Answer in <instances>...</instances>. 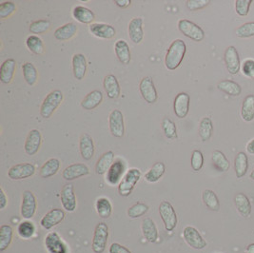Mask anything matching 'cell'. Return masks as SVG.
Returning a JSON list of instances; mask_svg holds the SVG:
<instances>
[{
	"label": "cell",
	"instance_id": "cell-6",
	"mask_svg": "<svg viewBox=\"0 0 254 253\" xmlns=\"http://www.w3.org/2000/svg\"><path fill=\"white\" fill-rule=\"evenodd\" d=\"M178 29L182 34L194 41L200 42L204 39L205 33L198 25L188 20V19H181L178 22Z\"/></svg>",
	"mask_w": 254,
	"mask_h": 253
},
{
	"label": "cell",
	"instance_id": "cell-37",
	"mask_svg": "<svg viewBox=\"0 0 254 253\" xmlns=\"http://www.w3.org/2000/svg\"><path fill=\"white\" fill-rule=\"evenodd\" d=\"M22 72L25 81L29 86H35L38 79V72L35 65L31 62H27L22 66Z\"/></svg>",
	"mask_w": 254,
	"mask_h": 253
},
{
	"label": "cell",
	"instance_id": "cell-17",
	"mask_svg": "<svg viewBox=\"0 0 254 253\" xmlns=\"http://www.w3.org/2000/svg\"><path fill=\"white\" fill-rule=\"evenodd\" d=\"M41 143L42 136L40 132L38 130H32L28 134L25 141V152L30 156L37 154L41 147Z\"/></svg>",
	"mask_w": 254,
	"mask_h": 253
},
{
	"label": "cell",
	"instance_id": "cell-54",
	"mask_svg": "<svg viewBox=\"0 0 254 253\" xmlns=\"http://www.w3.org/2000/svg\"><path fill=\"white\" fill-rule=\"evenodd\" d=\"M208 3L209 1L207 0H189L187 1V7L191 11H197L205 8Z\"/></svg>",
	"mask_w": 254,
	"mask_h": 253
},
{
	"label": "cell",
	"instance_id": "cell-60",
	"mask_svg": "<svg viewBox=\"0 0 254 253\" xmlns=\"http://www.w3.org/2000/svg\"><path fill=\"white\" fill-rule=\"evenodd\" d=\"M251 178H252V179H254V170L253 171V172H252V174H251Z\"/></svg>",
	"mask_w": 254,
	"mask_h": 253
},
{
	"label": "cell",
	"instance_id": "cell-42",
	"mask_svg": "<svg viewBox=\"0 0 254 253\" xmlns=\"http://www.w3.org/2000/svg\"><path fill=\"white\" fill-rule=\"evenodd\" d=\"M213 133L212 121L209 117H204L199 125V135L201 139L205 142L210 139Z\"/></svg>",
	"mask_w": 254,
	"mask_h": 253
},
{
	"label": "cell",
	"instance_id": "cell-27",
	"mask_svg": "<svg viewBox=\"0 0 254 253\" xmlns=\"http://www.w3.org/2000/svg\"><path fill=\"white\" fill-rule=\"evenodd\" d=\"M73 71L75 79H84L87 72V59L84 54L76 53L73 56Z\"/></svg>",
	"mask_w": 254,
	"mask_h": 253
},
{
	"label": "cell",
	"instance_id": "cell-36",
	"mask_svg": "<svg viewBox=\"0 0 254 253\" xmlns=\"http://www.w3.org/2000/svg\"><path fill=\"white\" fill-rule=\"evenodd\" d=\"M96 208L98 215L102 219H108L112 213V205L109 199L106 197H100L97 199Z\"/></svg>",
	"mask_w": 254,
	"mask_h": 253
},
{
	"label": "cell",
	"instance_id": "cell-21",
	"mask_svg": "<svg viewBox=\"0 0 254 253\" xmlns=\"http://www.w3.org/2000/svg\"><path fill=\"white\" fill-rule=\"evenodd\" d=\"M80 154L84 160H91L95 155V144L91 135L84 133L81 135L79 140Z\"/></svg>",
	"mask_w": 254,
	"mask_h": 253
},
{
	"label": "cell",
	"instance_id": "cell-9",
	"mask_svg": "<svg viewBox=\"0 0 254 253\" xmlns=\"http://www.w3.org/2000/svg\"><path fill=\"white\" fill-rule=\"evenodd\" d=\"M183 237L186 243L194 250H203L206 247V240L194 227H186L183 231Z\"/></svg>",
	"mask_w": 254,
	"mask_h": 253
},
{
	"label": "cell",
	"instance_id": "cell-12",
	"mask_svg": "<svg viewBox=\"0 0 254 253\" xmlns=\"http://www.w3.org/2000/svg\"><path fill=\"white\" fill-rule=\"evenodd\" d=\"M45 246L49 253H69L66 244L61 239L59 234L55 231H51L47 234L45 238Z\"/></svg>",
	"mask_w": 254,
	"mask_h": 253
},
{
	"label": "cell",
	"instance_id": "cell-3",
	"mask_svg": "<svg viewBox=\"0 0 254 253\" xmlns=\"http://www.w3.org/2000/svg\"><path fill=\"white\" fill-rule=\"evenodd\" d=\"M109 240V227L106 223L100 222L97 224L95 233H94V239L92 244V249L95 253H103L108 245Z\"/></svg>",
	"mask_w": 254,
	"mask_h": 253
},
{
	"label": "cell",
	"instance_id": "cell-32",
	"mask_svg": "<svg viewBox=\"0 0 254 253\" xmlns=\"http://www.w3.org/2000/svg\"><path fill=\"white\" fill-rule=\"evenodd\" d=\"M60 169V161L57 158H51L41 167L40 176L42 178H50L54 176Z\"/></svg>",
	"mask_w": 254,
	"mask_h": 253
},
{
	"label": "cell",
	"instance_id": "cell-16",
	"mask_svg": "<svg viewBox=\"0 0 254 253\" xmlns=\"http://www.w3.org/2000/svg\"><path fill=\"white\" fill-rule=\"evenodd\" d=\"M90 174V169L87 165L82 163H75L63 170L62 177L67 181H73L78 179Z\"/></svg>",
	"mask_w": 254,
	"mask_h": 253
},
{
	"label": "cell",
	"instance_id": "cell-57",
	"mask_svg": "<svg viewBox=\"0 0 254 253\" xmlns=\"http://www.w3.org/2000/svg\"><path fill=\"white\" fill-rule=\"evenodd\" d=\"M131 3H132L131 0H116L115 1V4L120 8H127L131 5Z\"/></svg>",
	"mask_w": 254,
	"mask_h": 253
},
{
	"label": "cell",
	"instance_id": "cell-10",
	"mask_svg": "<svg viewBox=\"0 0 254 253\" xmlns=\"http://www.w3.org/2000/svg\"><path fill=\"white\" fill-rule=\"evenodd\" d=\"M109 132L112 136L121 138L125 133L124 116L119 109H113L109 116Z\"/></svg>",
	"mask_w": 254,
	"mask_h": 253
},
{
	"label": "cell",
	"instance_id": "cell-50",
	"mask_svg": "<svg viewBox=\"0 0 254 253\" xmlns=\"http://www.w3.org/2000/svg\"><path fill=\"white\" fill-rule=\"evenodd\" d=\"M191 165H192V168L194 171H199L203 168L204 156L200 151H198V150L194 151L193 155H192V160H191Z\"/></svg>",
	"mask_w": 254,
	"mask_h": 253
},
{
	"label": "cell",
	"instance_id": "cell-38",
	"mask_svg": "<svg viewBox=\"0 0 254 253\" xmlns=\"http://www.w3.org/2000/svg\"><path fill=\"white\" fill-rule=\"evenodd\" d=\"M241 115L243 120L251 122L254 119V96H248L244 99Z\"/></svg>",
	"mask_w": 254,
	"mask_h": 253
},
{
	"label": "cell",
	"instance_id": "cell-43",
	"mask_svg": "<svg viewBox=\"0 0 254 253\" xmlns=\"http://www.w3.org/2000/svg\"><path fill=\"white\" fill-rule=\"evenodd\" d=\"M212 163L213 165L221 171H227L230 169V162L227 159L226 155L220 152V151H214L212 152Z\"/></svg>",
	"mask_w": 254,
	"mask_h": 253
},
{
	"label": "cell",
	"instance_id": "cell-7",
	"mask_svg": "<svg viewBox=\"0 0 254 253\" xmlns=\"http://www.w3.org/2000/svg\"><path fill=\"white\" fill-rule=\"evenodd\" d=\"M37 198L35 194L30 191H25L22 195V203L20 207L21 216L29 220L35 216L37 212Z\"/></svg>",
	"mask_w": 254,
	"mask_h": 253
},
{
	"label": "cell",
	"instance_id": "cell-52",
	"mask_svg": "<svg viewBox=\"0 0 254 253\" xmlns=\"http://www.w3.org/2000/svg\"><path fill=\"white\" fill-rule=\"evenodd\" d=\"M252 3H253L252 0H237V1L235 2L236 12H237L239 15H241V16L248 15Z\"/></svg>",
	"mask_w": 254,
	"mask_h": 253
},
{
	"label": "cell",
	"instance_id": "cell-45",
	"mask_svg": "<svg viewBox=\"0 0 254 253\" xmlns=\"http://www.w3.org/2000/svg\"><path fill=\"white\" fill-rule=\"evenodd\" d=\"M36 231L35 225L30 221H24L19 224L17 228L18 235L23 239H30Z\"/></svg>",
	"mask_w": 254,
	"mask_h": 253
},
{
	"label": "cell",
	"instance_id": "cell-28",
	"mask_svg": "<svg viewBox=\"0 0 254 253\" xmlns=\"http://www.w3.org/2000/svg\"><path fill=\"white\" fill-rule=\"evenodd\" d=\"M77 30H78L77 26L73 22H70V23H67V24L63 25L59 28H57L55 30L53 36L55 37V39H57L59 41H67V40L72 39L73 36L76 35Z\"/></svg>",
	"mask_w": 254,
	"mask_h": 253
},
{
	"label": "cell",
	"instance_id": "cell-18",
	"mask_svg": "<svg viewBox=\"0 0 254 253\" xmlns=\"http://www.w3.org/2000/svg\"><path fill=\"white\" fill-rule=\"evenodd\" d=\"M191 97L187 93L178 94L173 102V110L178 118H185L190 110Z\"/></svg>",
	"mask_w": 254,
	"mask_h": 253
},
{
	"label": "cell",
	"instance_id": "cell-24",
	"mask_svg": "<svg viewBox=\"0 0 254 253\" xmlns=\"http://www.w3.org/2000/svg\"><path fill=\"white\" fill-rule=\"evenodd\" d=\"M141 229H142V233L143 236L145 237L146 240L150 243H156L159 237L158 234V229L154 221L151 218H145L142 221V225H141Z\"/></svg>",
	"mask_w": 254,
	"mask_h": 253
},
{
	"label": "cell",
	"instance_id": "cell-23",
	"mask_svg": "<svg viewBox=\"0 0 254 253\" xmlns=\"http://www.w3.org/2000/svg\"><path fill=\"white\" fill-rule=\"evenodd\" d=\"M104 90L110 99H116L120 96L121 89L117 78L113 74H109L104 78Z\"/></svg>",
	"mask_w": 254,
	"mask_h": 253
},
{
	"label": "cell",
	"instance_id": "cell-44",
	"mask_svg": "<svg viewBox=\"0 0 254 253\" xmlns=\"http://www.w3.org/2000/svg\"><path fill=\"white\" fill-rule=\"evenodd\" d=\"M203 201L207 208L213 211H218L220 208V203L218 200L217 195L210 190H206L203 193Z\"/></svg>",
	"mask_w": 254,
	"mask_h": 253
},
{
	"label": "cell",
	"instance_id": "cell-59",
	"mask_svg": "<svg viewBox=\"0 0 254 253\" xmlns=\"http://www.w3.org/2000/svg\"><path fill=\"white\" fill-rule=\"evenodd\" d=\"M246 253H254V244H251V245L248 247Z\"/></svg>",
	"mask_w": 254,
	"mask_h": 253
},
{
	"label": "cell",
	"instance_id": "cell-53",
	"mask_svg": "<svg viewBox=\"0 0 254 253\" xmlns=\"http://www.w3.org/2000/svg\"><path fill=\"white\" fill-rule=\"evenodd\" d=\"M243 73L251 78L254 79V59H247L244 61L242 66Z\"/></svg>",
	"mask_w": 254,
	"mask_h": 253
},
{
	"label": "cell",
	"instance_id": "cell-13",
	"mask_svg": "<svg viewBox=\"0 0 254 253\" xmlns=\"http://www.w3.org/2000/svg\"><path fill=\"white\" fill-rule=\"evenodd\" d=\"M61 203L63 208H65L68 212H73L76 209V196L74 193L73 185L67 184L63 187L61 191Z\"/></svg>",
	"mask_w": 254,
	"mask_h": 253
},
{
	"label": "cell",
	"instance_id": "cell-14",
	"mask_svg": "<svg viewBox=\"0 0 254 253\" xmlns=\"http://www.w3.org/2000/svg\"><path fill=\"white\" fill-rule=\"evenodd\" d=\"M65 216H66V214L63 209L52 208L41 219L40 225L43 229L49 230V229H52L53 227L59 225L61 222L64 220Z\"/></svg>",
	"mask_w": 254,
	"mask_h": 253
},
{
	"label": "cell",
	"instance_id": "cell-35",
	"mask_svg": "<svg viewBox=\"0 0 254 253\" xmlns=\"http://www.w3.org/2000/svg\"><path fill=\"white\" fill-rule=\"evenodd\" d=\"M235 205L240 212V214L244 217H249L252 213V204L249 200V198L243 194L238 193L235 196Z\"/></svg>",
	"mask_w": 254,
	"mask_h": 253
},
{
	"label": "cell",
	"instance_id": "cell-51",
	"mask_svg": "<svg viewBox=\"0 0 254 253\" xmlns=\"http://www.w3.org/2000/svg\"><path fill=\"white\" fill-rule=\"evenodd\" d=\"M236 35L241 38L254 36V22H249L240 26L236 31Z\"/></svg>",
	"mask_w": 254,
	"mask_h": 253
},
{
	"label": "cell",
	"instance_id": "cell-30",
	"mask_svg": "<svg viewBox=\"0 0 254 253\" xmlns=\"http://www.w3.org/2000/svg\"><path fill=\"white\" fill-rule=\"evenodd\" d=\"M114 162V153L113 152L109 151L105 153H103L97 161L96 166V172L98 175H103L108 172L109 168Z\"/></svg>",
	"mask_w": 254,
	"mask_h": 253
},
{
	"label": "cell",
	"instance_id": "cell-47",
	"mask_svg": "<svg viewBox=\"0 0 254 253\" xmlns=\"http://www.w3.org/2000/svg\"><path fill=\"white\" fill-rule=\"evenodd\" d=\"M162 129L165 133V136L169 139H175L177 137V129L173 121L168 117H165L162 121Z\"/></svg>",
	"mask_w": 254,
	"mask_h": 253
},
{
	"label": "cell",
	"instance_id": "cell-1",
	"mask_svg": "<svg viewBox=\"0 0 254 253\" xmlns=\"http://www.w3.org/2000/svg\"><path fill=\"white\" fill-rule=\"evenodd\" d=\"M187 51V46L182 39L174 40L167 51L165 57V66L169 71L176 70L185 57Z\"/></svg>",
	"mask_w": 254,
	"mask_h": 253
},
{
	"label": "cell",
	"instance_id": "cell-15",
	"mask_svg": "<svg viewBox=\"0 0 254 253\" xmlns=\"http://www.w3.org/2000/svg\"><path fill=\"white\" fill-rule=\"evenodd\" d=\"M125 169H126V166L121 159L115 160L107 172L106 181L109 183L110 186L119 185L123 179L122 176L125 172Z\"/></svg>",
	"mask_w": 254,
	"mask_h": 253
},
{
	"label": "cell",
	"instance_id": "cell-31",
	"mask_svg": "<svg viewBox=\"0 0 254 253\" xmlns=\"http://www.w3.org/2000/svg\"><path fill=\"white\" fill-rule=\"evenodd\" d=\"M73 15L74 19H76L78 22L83 24H91L96 18L94 12L83 6L75 7L73 9Z\"/></svg>",
	"mask_w": 254,
	"mask_h": 253
},
{
	"label": "cell",
	"instance_id": "cell-55",
	"mask_svg": "<svg viewBox=\"0 0 254 253\" xmlns=\"http://www.w3.org/2000/svg\"><path fill=\"white\" fill-rule=\"evenodd\" d=\"M109 253H133L125 246L119 243H112L109 248Z\"/></svg>",
	"mask_w": 254,
	"mask_h": 253
},
{
	"label": "cell",
	"instance_id": "cell-41",
	"mask_svg": "<svg viewBox=\"0 0 254 253\" xmlns=\"http://www.w3.org/2000/svg\"><path fill=\"white\" fill-rule=\"evenodd\" d=\"M248 157L246 155L245 152H238V154L235 157V161H234V169H235V173L237 178H241L248 170Z\"/></svg>",
	"mask_w": 254,
	"mask_h": 253
},
{
	"label": "cell",
	"instance_id": "cell-34",
	"mask_svg": "<svg viewBox=\"0 0 254 253\" xmlns=\"http://www.w3.org/2000/svg\"><path fill=\"white\" fill-rule=\"evenodd\" d=\"M13 229L10 225H2L0 227V252H5L11 245Z\"/></svg>",
	"mask_w": 254,
	"mask_h": 253
},
{
	"label": "cell",
	"instance_id": "cell-11",
	"mask_svg": "<svg viewBox=\"0 0 254 253\" xmlns=\"http://www.w3.org/2000/svg\"><path fill=\"white\" fill-rule=\"evenodd\" d=\"M139 91L143 99L149 104H153L157 101V91L153 80L151 77L147 76L141 80L139 84Z\"/></svg>",
	"mask_w": 254,
	"mask_h": 253
},
{
	"label": "cell",
	"instance_id": "cell-19",
	"mask_svg": "<svg viewBox=\"0 0 254 253\" xmlns=\"http://www.w3.org/2000/svg\"><path fill=\"white\" fill-rule=\"evenodd\" d=\"M225 63L230 74H236L240 71V59L237 50L233 46H230L225 52Z\"/></svg>",
	"mask_w": 254,
	"mask_h": 253
},
{
	"label": "cell",
	"instance_id": "cell-39",
	"mask_svg": "<svg viewBox=\"0 0 254 253\" xmlns=\"http://www.w3.org/2000/svg\"><path fill=\"white\" fill-rule=\"evenodd\" d=\"M217 87L221 92L229 95L230 97L240 96V94L242 92L241 87L236 82L231 81V80H223L218 84Z\"/></svg>",
	"mask_w": 254,
	"mask_h": 253
},
{
	"label": "cell",
	"instance_id": "cell-40",
	"mask_svg": "<svg viewBox=\"0 0 254 253\" xmlns=\"http://www.w3.org/2000/svg\"><path fill=\"white\" fill-rule=\"evenodd\" d=\"M26 46L33 53L40 55L44 52V43L38 36H30L26 40Z\"/></svg>",
	"mask_w": 254,
	"mask_h": 253
},
{
	"label": "cell",
	"instance_id": "cell-5",
	"mask_svg": "<svg viewBox=\"0 0 254 253\" xmlns=\"http://www.w3.org/2000/svg\"><path fill=\"white\" fill-rule=\"evenodd\" d=\"M159 213L167 231H172L177 227V214L169 201H163L159 205Z\"/></svg>",
	"mask_w": 254,
	"mask_h": 253
},
{
	"label": "cell",
	"instance_id": "cell-56",
	"mask_svg": "<svg viewBox=\"0 0 254 253\" xmlns=\"http://www.w3.org/2000/svg\"><path fill=\"white\" fill-rule=\"evenodd\" d=\"M8 205V198L3 189H0V209H4Z\"/></svg>",
	"mask_w": 254,
	"mask_h": 253
},
{
	"label": "cell",
	"instance_id": "cell-33",
	"mask_svg": "<svg viewBox=\"0 0 254 253\" xmlns=\"http://www.w3.org/2000/svg\"><path fill=\"white\" fill-rule=\"evenodd\" d=\"M166 166L163 162L155 163L152 168L150 169L148 172H146L145 180L149 183H156L162 178V176L165 174Z\"/></svg>",
	"mask_w": 254,
	"mask_h": 253
},
{
	"label": "cell",
	"instance_id": "cell-20",
	"mask_svg": "<svg viewBox=\"0 0 254 253\" xmlns=\"http://www.w3.org/2000/svg\"><path fill=\"white\" fill-rule=\"evenodd\" d=\"M130 39L134 44H140L144 38L143 31V19L141 17L133 18L128 28Z\"/></svg>",
	"mask_w": 254,
	"mask_h": 253
},
{
	"label": "cell",
	"instance_id": "cell-48",
	"mask_svg": "<svg viewBox=\"0 0 254 253\" xmlns=\"http://www.w3.org/2000/svg\"><path fill=\"white\" fill-rule=\"evenodd\" d=\"M149 210V205L144 203H136L128 209V216L132 219H136L145 215Z\"/></svg>",
	"mask_w": 254,
	"mask_h": 253
},
{
	"label": "cell",
	"instance_id": "cell-46",
	"mask_svg": "<svg viewBox=\"0 0 254 253\" xmlns=\"http://www.w3.org/2000/svg\"><path fill=\"white\" fill-rule=\"evenodd\" d=\"M51 27V23L47 19H40L34 21L33 23L30 25V32L34 34L35 36L37 35H42L46 32H48L49 29Z\"/></svg>",
	"mask_w": 254,
	"mask_h": 253
},
{
	"label": "cell",
	"instance_id": "cell-49",
	"mask_svg": "<svg viewBox=\"0 0 254 253\" xmlns=\"http://www.w3.org/2000/svg\"><path fill=\"white\" fill-rule=\"evenodd\" d=\"M16 10V6L15 4L12 1H7V2H3L0 5V18L5 19L8 18L12 15L13 12Z\"/></svg>",
	"mask_w": 254,
	"mask_h": 253
},
{
	"label": "cell",
	"instance_id": "cell-2",
	"mask_svg": "<svg viewBox=\"0 0 254 253\" xmlns=\"http://www.w3.org/2000/svg\"><path fill=\"white\" fill-rule=\"evenodd\" d=\"M63 94L61 91L55 90L49 94L45 99L43 100L40 107V114L43 118L48 119L53 112L60 106L63 101Z\"/></svg>",
	"mask_w": 254,
	"mask_h": 253
},
{
	"label": "cell",
	"instance_id": "cell-4",
	"mask_svg": "<svg viewBox=\"0 0 254 253\" xmlns=\"http://www.w3.org/2000/svg\"><path fill=\"white\" fill-rule=\"evenodd\" d=\"M141 178V171L138 169H131L123 177L119 186L118 193L123 197L130 196Z\"/></svg>",
	"mask_w": 254,
	"mask_h": 253
},
{
	"label": "cell",
	"instance_id": "cell-26",
	"mask_svg": "<svg viewBox=\"0 0 254 253\" xmlns=\"http://www.w3.org/2000/svg\"><path fill=\"white\" fill-rule=\"evenodd\" d=\"M114 51L118 60L120 61L122 64L124 65L130 64V62L132 60L131 50H130L129 44L125 40L119 39L115 42Z\"/></svg>",
	"mask_w": 254,
	"mask_h": 253
},
{
	"label": "cell",
	"instance_id": "cell-29",
	"mask_svg": "<svg viewBox=\"0 0 254 253\" xmlns=\"http://www.w3.org/2000/svg\"><path fill=\"white\" fill-rule=\"evenodd\" d=\"M103 101V95L100 91H93L89 93L81 102V107L86 110H92L97 108Z\"/></svg>",
	"mask_w": 254,
	"mask_h": 253
},
{
	"label": "cell",
	"instance_id": "cell-58",
	"mask_svg": "<svg viewBox=\"0 0 254 253\" xmlns=\"http://www.w3.org/2000/svg\"><path fill=\"white\" fill-rule=\"evenodd\" d=\"M247 151L249 153L254 154V139H253L251 142H249V144L247 146Z\"/></svg>",
	"mask_w": 254,
	"mask_h": 253
},
{
	"label": "cell",
	"instance_id": "cell-25",
	"mask_svg": "<svg viewBox=\"0 0 254 253\" xmlns=\"http://www.w3.org/2000/svg\"><path fill=\"white\" fill-rule=\"evenodd\" d=\"M16 68V62L12 58L6 59L2 63L0 68V80L4 84H10L12 82Z\"/></svg>",
	"mask_w": 254,
	"mask_h": 253
},
{
	"label": "cell",
	"instance_id": "cell-22",
	"mask_svg": "<svg viewBox=\"0 0 254 253\" xmlns=\"http://www.w3.org/2000/svg\"><path fill=\"white\" fill-rule=\"evenodd\" d=\"M90 31L94 36L103 39H110L116 35L114 27L104 23H93L90 25Z\"/></svg>",
	"mask_w": 254,
	"mask_h": 253
},
{
	"label": "cell",
	"instance_id": "cell-8",
	"mask_svg": "<svg viewBox=\"0 0 254 253\" xmlns=\"http://www.w3.org/2000/svg\"><path fill=\"white\" fill-rule=\"evenodd\" d=\"M36 173V167L31 163H22L12 166L8 171V176L12 180H23Z\"/></svg>",
	"mask_w": 254,
	"mask_h": 253
}]
</instances>
